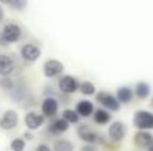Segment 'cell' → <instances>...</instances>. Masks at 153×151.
I'll return each mask as SVG.
<instances>
[{"mask_svg": "<svg viewBox=\"0 0 153 151\" xmlns=\"http://www.w3.org/2000/svg\"><path fill=\"white\" fill-rule=\"evenodd\" d=\"M152 105H153V98H152Z\"/></svg>", "mask_w": 153, "mask_h": 151, "instance_id": "cell-31", "label": "cell"}, {"mask_svg": "<svg viewBox=\"0 0 153 151\" xmlns=\"http://www.w3.org/2000/svg\"><path fill=\"white\" fill-rule=\"evenodd\" d=\"M1 34H3L4 40L7 42V45H9V43H16V42H19L21 37H22V30H21V27H19L18 24H15V22H7V24H4V27H3V30H1Z\"/></svg>", "mask_w": 153, "mask_h": 151, "instance_id": "cell-2", "label": "cell"}, {"mask_svg": "<svg viewBox=\"0 0 153 151\" xmlns=\"http://www.w3.org/2000/svg\"><path fill=\"white\" fill-rule=\"evenodd\" d=\"M68 127H70V123L65 122V120L61 117V119H55V120H52L51 123H49L48 130H49L51 133H53V135H61V133L67 132Z\"/></svg>", "mask_w": 153, "mask_h": 151, "instance_id": "cell-15", "label": "cell"}, {"mask_svg": "<svg viewBox=\"0 0 153 151\" xmlns=\"http://www.w3.org/2000/svg\"><path fill=\"white\" fill-rule=\"evenodd\" d=\"M97 101L102 105V108L110 110V111H119V110H120V105H122V104L117 101L116 96H113L111 94L104 92V91L97 94Z\"/></svg>", "mask_w": 153, "mask_h": 151, "instance_id": "cell-4", "label": "cell"}, {"mask_svg": "<svg viewBox=\"0 0 153 151\" xmlns=\"http://www.w3.org/2000/svg\"><path fill=\"white\" fill-rule=\"evenodd\" d=\"M18 122H19L18 113L15 110H6L3 113V116L0 117V129L12 130V129H15L18 126Z\"/></svg>", "mask_w": 153, "mask_h": 151, "instance_id": "cell-5", "label": "cell"}, {"mask_svg": "<svg viewBox=\"0 0 153 151\" xmlns=\"http://www.w3.org/2000/svg\"><path fill=\"white\" fill-rule=\"evenodd\" d=\"M116 98H117V101H119L120 104H128V102H131L132 98H134V91H132L131 88H128V86H122V88L117 89Z\"/></svg>", "mask_w": 153, "mask_h": 151, "instance_id": "cell-16", "label": "cell"}, {"mask_svg": "<svg viewBox=\"0 0 153 151\" xmlns=\"http://www.w3.org/2000/svg\"><path fill=\"white\" fill-rule=\"evenodd\" d=\"M53 151H74V144L68 139H56L53 142Z\"/></svg>", "mask_w": 153, "mask_h": 151, "instance_id": "cell-18", "label": "cell"}, {"mask_svg": "<svg viewBox=\"0 0 153 151\" xmlns=\"http://www.w3.org/2000/svg\"><path fill=\"white\" fill-rule=\"evenodd\" d=\"M62 119H64L65 122H68V123H79L80 116L76 113V110H70V108H67V110L62 111Z\"/></svg>", "mask_w": 153, "mask_h": 151, "instance_id": "cell-21", "label": "cell"}, {"mask_svg": "<svg viewBox=\"0 0 153 151\" xmlns=\"http://www.w3.org/2000/svg\"><path fill=\"white\" fill-rule=\"evenodd\" d=\"M62 71H64V65L58 59H48L43 64V74L48 79H52V77H56V76L62 74Z\"/></svg>", "mask_w": 153, "mask_h": 151, "instance_id": "cell-8", "label": "cell"}, {"mask_svg": "<svg viewBox=\"0 0 153 151\" xmlns=\"http://www.w3.org/2000/svg\"><path fill=\"white\" fill-rule=\"evenodd\" d=\"M132 122L138 130H150L153 129V113L146 111V110L135 111Z\"/></svg>", "mask_w": 153, "mask_h": 151, "instance_id": "cell-1", "label": "cell"}, {"mask_svg": "<svg viewBox=\"0 0 153 151\" xmlns=\"http://www.w3.org/2000/svg\"><path fill=\"white\" fill-rule=\"evenodd\" d=\"M126 135V127L122 122H113L108 127V138L111 142H120Z\"/></svg>", "mask_w": 153, "mask_h": 151, "instance_id": "cell-9", "label": "cell"}, {"mask_svg": "<svg viewBox=\"0 0 153 151\" xmlns=\"http://www.w3.org/2000/svg\"><path fill=\"white\" fill-rule=\"evenodd\" d=\"M15 71V61L6 53H0V76L6 77Z\"/></svg>", "mask_w": 153, "mask_h": 151, "instance_id": "cell-11", "label": "cell"}, {"mask_svg": "<svg viewBox=\"0 0 153 151\" xmlns=\"http://www.w3.org/2000/svg\"><path fill=\"white\" fill-rule=\"evenodd\" d=\"M12 151H24L25 150V139L24 138H13L10 142Z\"/></svg>", "mask_w": 153, "mask_h": 151, "instance_id": "cell-24", "label": "cell"}, {"mask_svg": "<svg viewBox=\"0 0 153 151\" xmlns=\"http://www.w3.org/2000/svg\"><path fill=\"white\" fill-rule=\"evenodd\" d=\"M149 151H153V144L150 145V147H149Z\"/></svg>", "mask_w": 153, "mask_h": 151, "instance_id": "cell-30", "label": "cell"}, {"mask_svg": "<svg viewBox=\"0 0 153 151\" xmlns=\"http://www.w3.org/2000/svg\"><path fill=\"white\" fill-rule=\"evenodd\" d=\"M58 107H59L58 99H55L53 96H48L42 102V114L45 117H53L58 113Z\"/></svg>", "mask_w": 153, "mask_h": 151, "instance_id": "cell-12", "label": "cell"}, {"mask_svg": "<svg viewBox=\"0 0 153 151\" xmlns=\"http://www.w3.org/2000/svg\"><path fill=\"white\" fill-rule=\"evenodd\" d=\"M0 3L7 4L13 10H24L27 7V0H0Z\"/></svg>", "mask_w": 153, "mask_h": 151, "instance_id": "cell-20", "label": "cell"}, {"mask_svg": "<svg viewBox=\"0 0 153 151\" xmlns=\"http://www.w3.org/2000/svg\"><path fill=\"white\" fill-rule=\"evenodd\" d=\"M24 122H25V126L28 127V130H36L45 123V116L39 114V113H34V111H28L25 114Z\"/></svg>", "mask_w": 153, "mask_h": 151, "instance_id": "cell-10", "label": "cell"}, {"mask_svg": "<svg viewBox=\"0 0 153 151\" xmlns=\"http://www.w3.org/2000/svg\"><path fill=\"white\" fill-rule=\"evenodd\" d=\"M0 46H7V42L4 40V37H3L1 31H0Z\"/></svg>", "mask_w": 153, "mask_h": 151, "instance_id": "cell-28", "label": "cell"}, {"mask_svg": "<svg viewBox=\"0 0 153 151\" xmlns=\"http://www.w3.org/2000/svg\"><path fill=\"white\" fill-rule=\"evenodd\" d=\"M77 135H79V138L83 141V142H86V144H91V145H94V144H97V142H102L100 138V135L95 132V130H92L88 124H80V126H77Z\"/></svg>", "mask_w": 153, "mask_h": 151, "instance_id": "cell-3", "label": "cell"}, {"mask_svg": "<svg viewBox=\"0 0 153 151\" xmlns=\"http://www.w3.org/2000/svg\"><path fill=\"white\" fill-rule=\"evenodd\" d=\"M92 117H94V122H95L97 124H107V123L111 120V114H110L108 110H105V108L95 110L94 114H92Z\"/></svg>", "mask_w": 153, "mask_h": 151, "instance_id": "cell-17", "label": "cell"}, {"mask_svg": "<svg viewBox=\"0 0 153 151\" xmlns=\"http://www.w3.org/2000/svg\"><path fill=\"white\" fill-rule=\"evenodd\" d=\"M95 108H94V104L88 99H80L77 101L76 104V113L80 116V117H91L94 114Z\"/></svg>", "mask_w": 153, "mask_h": 151, "instance_id": "cell-14", "label": "cell"}, {"mask_svg": "<svg viewBox=\"0 0 153 151\" xmlns=\"http://www.w3.org/2000/svg\"><path fill=\"white\" fill-rule=\"evenodd\" d=\"M22 138H24L25 141H31V139H33V133H31V132H24Z\"/></svg>", "mask_w": 153, "mask_h": 151, "instance_id": "cell-27", "label": "cell"}, {"mask_svg": "<svg viewBox=\"0 0 153 151\" xmlns=\"http://www.w3.org/2000/svg\"><path fill=\"white\" fill-rule=\"evenodd\" d=\"M134 94L137 95L138 99H146V98L150 95V86H149L146 82H140V83H137Z\"/></svg>", "mask_w": 153, "mask_h": 151, "instance_id": "cell-19", "label": "cell"}, {"mask_svg": "<svg viewBox=\"0 0 153 151\" xmlns=\"http://www.w3.org/2000/svg\"><path fill=\"white\" fill-rule=\"evenodd\" d=\"M58 88L62 94H74L77 89H79V82L76 77L73 76H62L59 80H58Z\"/></svg>", "mask_w": 153, "mask_h": 151, "instance_id": "cell-7", "label": "cell"}, {"mask_svg": "<svg viewBox=\"0 0 153 151\" xmlns=\"http://www.w3.org/2000/svg\"><path fill=\"white\" fill-rule=\"evenodd\" d=\"M80 151H97V148H95L94 145H91V144H86L85 147H82Z\"/></svg>", "mask_w": 153, "mask_h": 151, "instance_id": "cell-26", "label": "cell"}, {"mask_svg": "<svg viewBox=\"0 0 153 151\" xmlns=\"http://www.w3.org/2000/svg\"><path fill=\"white\" fill-rule=\"evenodd\" d=\"M19 53H21V58L24 59V61H27V62H36L40 56H42V50L39 46H36V45H33V43H27V45H24L21 50H19Z\"/></svg>", "mask_w": 153, "mask_h": 151, "instance_id": "cell-6", "label": "cell"}, {"mask_svg": "<svg viewBox=\"0 0 153 151\" xmlns=\"http://www.w3.org/2000/svg\"><path fill=\"white\" fill-rule=\"evenodd\" d=\"M79 91L85 96H91L95 94V86L91 82H82V83H79Z\"/></svg>", "mask_w": 153, "mask_h": 151, "instance_id": "cell-22", "label": "cell"}, {"mask_svg": "<svg viewBox=\"0 0 153 151\" xmlns=\"http://www.w3.org/2000/svg\"><path fill=\"white\" fill-rule=\"evenodd\" d=\"M3 18H4V10H3V7L0 6V22L3 21Z\"/></svg>", "mask_w": 153, "mask_h": 151, "instance_id": "cell-29", "label": "cell"}, {"mask_svg": "<svg viewBox=\"0 0 153 151\" xmlns=\"http://www.w3.org/2000/svg\"><path fill=\"white\" fill-rule=\"evenodd\" d=\"M0 88H1L3 91H6V92H12V89L15 88V82H13L9 76L1 77V80H0Z\"/></svg>", "mask_w": 153, "mask_h": 151, "instance_id": "cell-23", "label": "cell"}, {"mask_svg": "<svg viewBox=\"0 0 153 151\" xmlns=\"http://www.w3.org/2000/svg\"><path fill=\"white\" fill-rule=\"evenodd\" d=\"M36 151H53V150H51V148H49L46 144H40V145H37Z\"/></svg>", "mask_w": 153, "mask_h": 151, "instance_id": "cell-25", "label": "cell"}, {"mask_svg": "<svg viewBox=\"0 0 153 151\" xmlns=\"http://www.w3.org/2000/svg\"><path fill=\"white\" fill-rule=\"evenodd\" d=\"M134 144L140 148H149L153 144V135L147 130H138L134 135Z\"/></svg>", "mask_w": 153, "mask_h": 151, "instance_id": "cell-13", "label": "cell"}]
</instances>
